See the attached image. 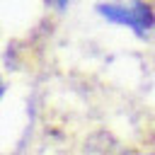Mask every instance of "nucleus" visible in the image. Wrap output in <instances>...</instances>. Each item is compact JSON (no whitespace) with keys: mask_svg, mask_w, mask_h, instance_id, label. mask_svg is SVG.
<instances>
[{"mask_svg":"<svg viewBox=\"0 0 155 155\" xmlns=\"http://www.w3.org/2000/svg\"><path fill=\"white\" fill-rule=\"evenodd\" d=\"M97 12L111 22V24H121L128 27L136 34H148L155 27V12L148 2L143 0H128V2H102L97 7Z\"/></svg>","mask_w":155,"mask_h":155,"instance_id":"f257e3e1","label":"nucleus"},{"mask_svg":"<svg viewBox=\"0 0 155 155\" xmlns=\"http://www.w3.org/2000/svg\"><path fill=\"white\" fill-rule=\"evenodd\" d=\"M5 94V82H2V78H0V97Z\"/></svg>","mask_w":155,"mask_h":155,"instance_id":"f03ea898","label":"nucleus"},{"mask_svg":"<svg viewBox=\"0 0 155 155\" xmlns=\"http://www.w3.org/2000/svg\"><path fill=\"white\" fill-rule=\"evenodd\" d=\"M53 2H56V5H65L68 0H53Z\"/></svg>","mask_w":155,"mask_h":155,"instance_id":"7ed1b4c3","label":"nucleus"}]
</instances>
